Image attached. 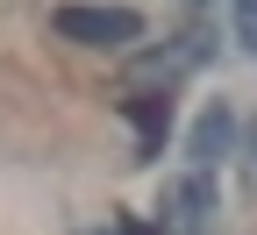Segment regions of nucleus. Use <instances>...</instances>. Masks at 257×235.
Masks as SVG:
<instances>
[{"instance_id": "obj_2", "label": "nucleus", "mask_w": 257, "mask_h": 235, "mask_svg": "<svg viewBox=\"0 0 257 235\" xmlns=\"http://www.w3.org/2000/svg\"><path fill=\"white\" fill-rule=\"evenodd\" d=\"M157 214H165V228H179V235H193L207 214H214V185H207V171H193V178H172L165 185V199H157Z\"/></svg>"}, {"instance_id": "obj_1", "label": "nucleus", "mask_w": 257, "mask_h": 235, "mask_svg": "<svg viewBox=\"0 0 257 235\" xmlns=\"http://www.w3.org/2000/svg\"><path fill=\"white\" fill-rule=\"evenodd\" d=\"M50 29L64 43H86V50H128L143 36V15L136 8H86V0H64L50 15Z\"/></svg>"}, {"instance_id": "obj_5", "label": "nucleus", "mask_w": 257, "mask_h": 235, "mask_svg": "<svg viewBox=\"0 0 257 235\" xmlns=\"http://www.w3.org/2000/svg\"><path fill=\"white\" fill-rule=\"evenodd\" d=\"M236 43L257 57V0H236Z\"/></svg>"}, {"instance_id": "obj_6", "label": "nucleus", "mask_w": 257, "mask_h": 235, "mask_svg": "<svg viewBox=\"0 0 257 235\" xmlns=\"http://www.w3.org/2000/svg\"><path fill=\"white\" fill-rule=\"evenodd\" d=\"M93 235H114V228H93Z\"/></svg>"}, {"instance_id": "obj_3", "label": "nucleus", "mask_w": 257, "mask_h": 235, "mask_svg": "<svg viewBox=\"0 0 257 235\" xmlns=\"http://www.w3.org/2000/svg\"><path fill=\"white\" fill-rule=\"evenodd\" d=\"M136 136H143V157H157V136L172 128V100H136Z\"/></svg>"}, {"instance_id": "obj_4", "label": "nucleus", "mask_w": 257, "mask_h": 235, "mask_svg": "<svg viewBox=\"0 0 257 235\" xmlns=\"http://www.w3.org/2000/svg\"><path fill=\"white\" fill-rule=\"evenodd\" d=\"M221 143H229V107H214L200 128H193V157H200V164H214V150Z\"/></svg>"}]
</instances>
